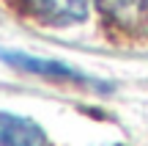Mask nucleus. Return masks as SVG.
Listing matches in <instances>:
<instances>
[{
	"label": "nucleus",
	"mask_w": 148,
	"mask_h": 146,
	"mask_svg": "<svg viewBox=\"0 0 148 146\" xmlns=\"http://www.w3.org/2000/svg\"><path fill=\"white\" fill-rule=\"evenodd\" d=\"M22 6L47 25H74L88 14V0H22Z\"/></svg>",
	"instance_id": "nucleus-2"
},
{
	"label": "nucleus",
	"mask_w": 148,
	"mask_h": 146,
	"mask_svg": "<svg viewBox=\"0 0 148 146\" xmlns=\"http://www.w3.org/2000/svg\"><path fill=\"white\" fill-rule=\"evenodd\" d=\"M96 6L121 30L129 33L148 30V0H96Z\"/></svg>",
	"instance_id": "nucleus-1"
},
{
	"label": "nucleus",
	"mask_w": 148,
	"mask_h": 146,
	"mask_svg": "<svg viewBox=\"0 0 148 146\" xmlns=\"http://www.w3.org/2000/svg\"><path fill=\"white\" fill-rule=\"evenodd\" d=\"M0 146H49V138L36 121L0 113Z\"/></svg>",
	"instance_id": "nucleus-3"
},
{
	"label": "nucleus",
	"mask_w": 148,
	"mask_h": 146,
	"mask_svg": "<svg viewBox=\"0 0 148 146\" xmlns=\"http://www.w3.org/2000/svg\"><path fill=\"white\" fill-rule=\"evenodd\" d=\"M3 58L11 61L14 66H19V69L36 72V75L58 77V80H82L74 69H69L63 64H55V61H38V58H27V55H19V53H3Z\"/></svg>",
	"instance_id": "nucleus-4"
}]
</instances>
